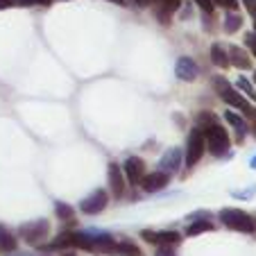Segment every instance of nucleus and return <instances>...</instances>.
Wrapping results in <instances>:
<instances>
[{
  "instance_id": "nucleus-12",
  "label": "nucleus",
  "mask_w": 256,
  "mask_h": 256,
  "mask_svg": "<svg viewBox=\"0 0 256 256\" xmlns=\"http://www.w3.org/2000/svg\"><path fill=\"white\" fill-rule=\"evenodd\" d=\"M179 166H182V148H172V150H168L159 161V170H164V172H168V174L177 172Z\"/></svg>"
},
{
  "instance_id": "nucleus-26",
  "label": "nucleus",
  "mask_w": 256,
  "mask_h": 256,
  "mask_svg": "<svg viewBox=\"0 0 256 256\" xmlns=\"http://www.w3.org/2000/svg\"><path fill=\"white\" fill-rule=\"evenodd\" d=\"M245 41H247V46H250L252 54H254V57H256V34H247V36H245Z\"/></svg>"
},
{
  "instance_id": "nucleus-5",
  "label": "nucleus",
  "mask_w": 256,
  "mask_h": 256,
  "mask_svg": "<svg viewBox=\"0 0 256 256\" xmlns=\"http://www.w3.org/2000/svg\"><path fill=\"white\" fill-rule=\"evenodd\" d=\"M48 234H50L48 220H32V222H25L18 227V236L30 245H39L44 238H48Z\"/></svg>"
},
{
  "instance_id": "nucleus-34",
  "label": "nucleus",
  "mask_w": 256,
  "mask_h": 256,
  "mask_svg": "<svg viewBox=\"0 0 256 256\" xmlns=\"http://www.w3.org/2000/svg\"><path fill=\"white\" fill-rule=\"evenodd\" d=\"M112 2H116V5H125V2H122V0H112Z\"/></svg>"
},
{
  "instance_id": "nucleus-22",
  "label": "nucleus",
  "mask_w": 256,
  "mask_h": 256,
  "mask_svg": "<svg viewBox=\"0 0 256 256\" xmlns=\"http://www.w3.org/2000/svg\"><path fill=\"white\" fill-rule=\"evenodd\" d=\"M236 86H238V88H240V91H242V93H245V96H250V98H256V91H254V88H252V84H250V82H247V80H245V78H238Z\"/></svg>"
},
{
  "instance_id": "nucleus-1",
  "label": "nucleus",
  "mask_w": 256,
  "mask_h": 256,
  "mask_svg": "<svg viewBox=\"0 0 256 256\" xmlns=\"http://www.w3.org/2000/svg\"><path fill=\"white\" fill-rule=\"evenodd\" d=\"M198 127L202 130L204 140H206V150L211 152L213 156H224L227 154L232 140H229L227 130L220 125V120H218L211 112H200L198 114Z\"/></svg>"
},
{
  "instance_id": "nucleus-33",
  "label": "nucleus",
  "mask_w": 256,
  "mask_h": 256,
  "mask_svg": "<svg viewBox=\"0 0 256 256\" xmlns=\"http://www.w3.org/2000/svg\"><path fill=\"white\" fill-rule=\"evenodd\" d=\"M250 168L256 170V156H252V159H250Z\"/></svg>"
},
{
  "instance_id": "nucleus-32",
  "label": "nucleus",
  "mask_w": 256,
  "mask_h": 256,
  "mask_svg": "<svg viewBox=\"0 0 256 256\" xmlns=\"http://www.w3.org/2000/svg\"><path fill=\"white\" fill-rule=\"evenodd\" d=\"M250 118H254V125H252V132H254V136H256V109H254V114H252Z\"/></svg>"
},
{
  "instance_id": "nucleus-35",
  "label": "nucleus",
  "mask_w": 256,
  "mask_h": 256,
  "mask_svg": "<svg viewBox=\"0 0 256 256\" xmlns=\"http://www.w3.org/2000/svg\"><path fill=\"white\" fill-rule=\"evenodd\" d=\"M254 30H256V16H254Z\"/></svg>"
},
{
  "instance_id": "nucleus-36",
  "label": "nucleus",
  "mask_w": 256,
  "mask_h": 256,
  "mask_svg": "<svg viewBox=\"0 0 256 256\" xmlns=\"http://www.w3.org/2000/svg\"><path fill=\"white\" fill-rule=\"evenodd\" d=\"M254 82H256V75H254Z\"/></svg>"
},
{
  "instance_id": "nucleus-13",
  "label": "nucleus",
  "mask_w": 256,
  "mask_h": 256,
  "mask_svg": "<svg viewBox=\"0 0 256 256\" xmlns=\"http://www.w3.org/2000/svg\"><path fill=\"white\" fill-rule=\"evenodd\" d=\"M227 52H229V64H234L236 68H240V70H247V68H252V59L247 57V52L242 48H238V46H232Z\"/></svg>"
},
{
  "instance_id": "nucleus-11",
  "label": "nucleus",
  "mask_w": 256,
  "mask_h": 256,
  "mask_svg": "<svg viewBox=\"0 0 256 256\" xmlns=\"http://www.w3.org/2000/svg\"><path fill=\"white\" fill-rule=\"evenodd\" d=\"M170 182V174L164 172V170H154V172H145L143 182H140V186H143L145 193H159L161 188H166Z\"/></svg>"
},
{
  "instance_id": "nucleus-18",
  "label": "nucleus",
  "mask_w": 256,
  "mask_h": 256,
  "mask_svg": "<svg viewBox=\"0 0 256 256\" xmlns=\"http://www.w3.org/2000/svg\"><path fill=\"white\" fill-rule=\"evenodd\" d=\"M54 213H57V218L64 220V222H70L72 218H75V208L66 202H54Z\"/></svg>"
},
{
  "instance_id": "nucleus-7",
  "label": "nucleus",
  "mask_w": 256,
  "mask_h": 256,
  "mask_svg": "<svg viewBox=\"0 0 256 256\" xmlns=\"http://www.w3.org/2000/svg\"><path fill=\"white\" fill-rule=\"evenodd\" d=\"M120 168H122V174H125V179H127V184L130 186H140L145 172H148L145 161L140 159V156H127V159L122 161Z\"/></svg>"
},
{
  "instance_id": "nucleus-16",
  "label": "nucleus",
  "mask_w": 256,
  "mask_h": 256,
  "mask_svg": "<svg viewBox=\"0 0 256 256\" xmlns=\"http://www.w3.org/2000/svg\"><path fill=\"white\" fill-rule=\"evenodd\" d=\"M211 64L218 66V68H227L229 66V52L220 44L211 46Z\"/></svg>"
},
{
  "instance_id": "nucleus-30",
  "label": "nucleus",
  "mask_w": 256,
  "mask_h": 256,
  "mask_svg": "<svg viewBox=\"0 0 256 256\" xmlns=\"http://www.w3.org/2000/svg\"><path fill=\"white\" fill-rule=\"evenodd\" d=\"M52 0H28V5H50Z\"/></svg>"
},
{
  "instance_id": "nucleus-23",
  "label": "nucleus",
  "mask_w": 256,
  "mask_h": 256,
  "mask_svg": "<svg viewBox=\"0 0 256 256\" xmlns=\"http://www.w3.org/2000/svg\"><path fill=\"white\" fill-rule=\"evenodd\" d=\"M216 7H222V10H229V12H234V10H238V0H211Z\"/></svg>"
},
{
  "instance_id": "nucleus-8",
  "label": "nucleus",
  "mask_w": 256,
  "mask_h": 256,
  "mask_svg": "<svg viewBox=\"0 0 256 256\" xmlns=\"http://www.w3.org/2000/svg\"><path fill=\"white\" fill-rule=\"evenodd\" d=\"M140 238L159 247H174L182 242V234L179 232H150V229H145V232H140Z\"/></svg>"
},
{
  "instance_id": "nucleus-31",
  "label": "nucleus",
  "mask_w": 256,
  "mask_h": 256,
  "mask_svg": "<svg viewBox=\"0 0 256 256\" xmlns=\"http://www.w3.org/2000/svg\"><path fill=\"white\" fill-rule=\"evenodd\" d=\"M134 2H136L138 7H150V5H152V0H134Z\"/></svg>"
},
{
  "instance_id": "nucleus-21",
  "label": "nucleus",
  "mask_w": 256,
  "mask_h": 256,
  "mask_svg": "<svg viewBox=\"0 0 256 256\" xmlns=\"http://www.w3.org/2000/svg\"><path fill=\"white\" fill-rule=\"evenodd\" d=\"M152 5H156V10H164L168 14L177 12L182 7V0H152Z\"/></svg>"
},
{
  "instance_id": "nucleus-27",
  "label": "nucleus",
  "mask_w": 256,
  "mask_h": 256,
  "mask_svg": "<svg viewBox=\"0 0 256 256\" xmlns=\"http://www.w3.org/2000/svg\"><path fill=\"white\" fill-rule=\"evenodd\" d=\"M154 256H177V254H174V250H172V247H159Z\"/></svg>"
},
{
  "instance_id": "nucleus-4",
  "label": "nucleus",
  "mask_w": 256,
  "mask_h": 256,
  "mask_svg": "<svg viewBox=\"0 0 256 256\" xmlns=\"http://www.w3.org/2000/svg\"><path fill=\"white\" fill-rule=\"evenodd\" d=\"M206 152V140H204V134L200 127H193L188 134V140H186V150H184V161H186V168H193L202 154Z\"/></svg>"
},
{
  "instance_id": "nucleus-20",
  "label": "nucleus",
  "mask_w": 256,
  "mask_h": 256,
  "mask_svg": "<svg viewBox=\"0 0 256 256\" xmlns=\"http://www.w3.org/2000/svg\"><path fill=\"white\" fill-rule=\"evenodd\" d=\"M116 256H140V250L130 240H118V254Z\"/></svg>"
},
{
  "instance_id": "nucleus-6",
  "label": "nucleus",
  "mask_w": 256,
  "mask_h": 256,
  "mask_svg": "<svg viewBox=\"0 0 256 256\" xmlns=\"http://www.w3.org/2000/svg\"><path fill=\"white\" fill-rule=\"evenodd\" d=\"M106 204H109V193L104 188H96L80 202V211L86 213V216H98L106 208Z\"/></svg>"
},
{
  "instance_id": "nucleus-9",
  "label": "nucleus",
  "mask_w": 256,
  "mask_h": 256,
  "mask_svg": "<svg viewBox=\"0 0 256 256\" xmlns=\"http://www.w3.org/2000/svg\"><path fill=\"white\" fill-rule=\"evenodd\" d=\"M106 177H109V188H112V195L116 200H120L122 195H125V188H127V179L125 174H122V168L120 164H109V168H106Z\"/></svg>"
},
{
  "instance_id": "nucleus-10",
  "label": "nucleus",
  "mask_w": 256,
  "mask_h": 256,
  "mask_svg": "<svg viewBox=\"0 0 256 256\" xmlns=\"http://www.w3.org/2000/svg\"><path fill=\"white\" fill-rule=\"evenodd\" d=\"M174 75H177L179 80H184V82H195L200 75V66L195 64L193 57H179L177 64H174Z\"/></svg>"
},
{
  "instance_id": "nucleus-15",
  "label": "nucleus",
  "mask_w": 256,
  "mask_h": 256,
  "mask_svg": "<svg viewBox=\"0 0 256 256\" xmlns=\"http://www.w3.org/2000/svg\"><path fill=\"white\" fill-rule=\"evenodd\" d=\"M224 120L229 122V125L236 130V138L238 140H242L247 136V132H250V127H247V122L242 120L240 116H238L236 112H224Z\"/></svg>"
},
{
  "instance_id": "nucleus-3",
  "label": "nucleus",
  "mask_w": 256,
  "mask_h": 256,
  "mask_svg": "<svg viewBox=\"0 0 256 256\" xmlns=\"http://www.w3.org/2000/svg\"><path fill=\"white\" fill-rule=\"evenodd\" d=\"M211 84H213V88H216V93L222 98V100L227 102L229 106H234V109H240L245 116H252V114H254V109L250 106V102H247L245 98L240 96V93H236V88H234L224 78H213Z\"/></svg>"
},
{
  "instance_id": "nucleus-25",
  "label": "nucleus",
  "mask_w": 256,
  "mask_h": 256,
  "mask_svg": "<svg viewBox=\"0 0 256 256\" xmlns=\"http://www.w3.org/2000/svg\"><path fill=\"white\" fill-rule=\"evenodd\" d=\"M0 7H30L28 0H0Z\"/></svg>"
},
{
  "instance_id": "nucleus-19",
  "label": "nucleus",
  "mask_w": 256,
  "mask_h": 256,
  "mask_svg": "<svg viewBox=\"0 0 256 256\" xmlns=\"http://www.w3.org/2000/svg\"><path fill=\"white\" fill-rule=\"evenodd\" d=\"M202 232H213V224L208 220H193L188 224V229H186V236H198Z\"/></svg>"
},
{
  "instance_id": "nucleus-14",
  "label": "nucleus",
  "mask_w": 256,
  "mask_h": 256,
  "mask_svg": "<svg viewBox=\"0 0 256 256\" xmlns=\"http://www.w3.org/2000/svg\"><path fill=\"white\" fill-rule=\"evenodd\" d=\"M16 247H18V238H16L5 224H0V252L12 254V252H16Z\"/></svg>"
},
{
  "instance_id": "nucleus-2",
  "label": "nucleus",
  "mask_w": 256,
  "mask_h": 256,
  "mask_svg": "<svg viewBox=\"0 0 256 256\" xmlns=\"http://www.w3.org/2000/svg\"><path fill=\"white\" fill-rule=\"evenodd\" d=\"M220 220L227 229L240 234H256V218L250 213L240 211V208H222L220 211Z\"/></svg>"
},
{
  "instance_id": "nucleus-24",
  "label": "nucleus",
  "mask_w": 256,
  "mask_h": 256,
  "mask_svg": "<svg viewBox=\"0 0 256 256\" xmlns=\"http://www.w3.org/2000/svg\"><path fill=\"white\" fill-rule=\"evenodd\" d=\"M193 2L204 12V14H213V10H216V5H213L211 0H193Z\"/></svg>"
},
{
  "instance_id": "nucleus-29",
  "label": "nucleus",
  "mask_w": 256,
  "mask_h": 256,
  "mask_svg": "<svg viewBox=\"0 0 256 256\" xmlns=\"http://www.w3.org/2000/svg\"><path fill=\"white\" fill-rule=\"evenodd\" d=\"M256 193V186H252V188H247V190H240V193H234L236 198H252V195Z\"/></svg>"
},
{
  "instance_id": "nucleus-28",
  "label": "nucleus",
  "mask_w": 256,
  "mask_h": 256,
  "mask_svg": "<svg viewBox=\"0 0 256 256\" xmlns=\"http://www.w3.org/2000/svg\"><path fill=\"white\" fill-rule=\"evenodd\" d=\"M242 2H245L247 12H250L252 16H256V0H242Z\"/></svg>"
},
{
  "instance_id": "nucleus-17",
  "label": "nucleus",
  "mask_w": 256,
  "mask_h": 256,
  "mask_svg": "<svg viewBox=\"0 0 256 256\" xmlns=\"http://www.w3.org/2000/svg\"><path fill=\"white\" fill-rule=\"evenodd\" d=\"M222 28H224V32H227V34L238 32V30L242 28V16H240V14H236V12H229V14L224 16Z\"/></svg>"
}]
</instances>
